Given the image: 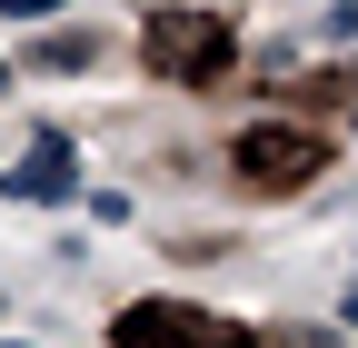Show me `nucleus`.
Wrapping results in <instances>:
<instances>
[{
	"instance_id": "obj_1",
	"label": "nucleus",
	"mask_w": 358,
	"mask_h": 348,
	"mask_svg": "<svg viewBox=\"0 0 358 348\" xmlns=\"http://www.w3.org/2000/svg\"><path fill=\"white\" fill-rule=\"evenodd\" d=\"M120 348H249V328L179 309V298H140V309H120Z\"/></svg>"
},
{
	"instance_id": "obj_2",
	"label": "nucleus",
	"mask_w": 358,
	"mask_h": 348,
	"mask_svg": "<svg viewBox=\"0 0 358 348\" xmlns=\"http://www.w3.org/2000/svg\"><path fill=\"white\" fill-rule=\"evenodd\" d=\"M150 60L169 80H209L219 60H229V20H219V10H159L150 20Z\"/></svg>"
},
{
	"instance_id": "obj_3",
	"label": "nucleus",
	"mask_w": 358,
	"mask_h": 348,
	"mask_svg": "<svg viewBox=\"0 0 358 348\" xmlns=\"http://www.w3.org/2000/svg\"><path fill=\"white\" fill-rule=\"evenodd\" d=\"M239 169L249 180H308L319 169V140L289 129V119H259V129H239Z\"/></svg>"
},
{
	"instance_id": "obj_4",
	"label": "nucleus",
	"mask_w": 358,
	"mask_h": 348,
	"mask_svg": "<svg viewBox=\"0 0 358 348\" xmlns=\"http://www.w3.org/2000/svg\"><path fill=\"white\" fill-rule=\"evenodd\" d=\"M0 189H10V199H70V189H80V180H70V140H60V129H40L30 159L0 169Z\"/></svg>"
},
{
	"instance_id": "obj_5",
	"label": "nucleus",
	"mask_w": 358,
	"mask_h": 348,
	"mask_svg": "<svg viewBox=\"0 0 358 348\" xmlns=\"http://www.w3.org/2000/svg\"><path fill=\"white\" fill-rule=\"evenodd\" d=\"M0 10H10V20H50L60 0H0Z\"/></svg>"
},
{
	"instance_id": "obj_6",
	"label": "nucleus",
	"mask_w": 358,
	"mask_h": 348,
	"mask_svg": "<svg viewBox=\"0 0 358 348\" xmlns=\"http://www.w3.org/2000/svg\"><path fill=\"white\" fill-rule=\"evenodd\" d=\"M329 40H358V0H348V10H329Z\"/></svg>"
},
{
	"instance_id": "obj_7",
	"label": "nucleus",
	"mask_w": 358,
	"mask_h": 348,
	"mask_svg": "<svg viewBox=\"0 0 358 348\" xmlns=\"http://www.w3.org/2000/svg\"><path fill=\"white\" fill-rule=\"evenodd\" d=\"M0 90H10V70H0Z\"/></svg>"
}]
</instances>
